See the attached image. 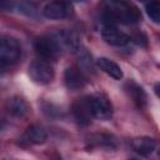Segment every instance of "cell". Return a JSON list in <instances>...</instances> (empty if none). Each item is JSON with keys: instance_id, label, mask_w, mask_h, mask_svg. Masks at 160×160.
<instances>
[{"instance_id": "obj_1", "label": "cell", "mask_w": 160, "mask_h": 160, "mask_svg": "<svg viewBox=\"0 0 160 160\" xmlns=\"http://www.w3.org/2000/svg\"><path fill=\"white\" fill-rule=\"evenodd\" d=\"M105 18H106V20H111V21L132 24V22H138L140 20L141 14H140V10L130 2L114 1V2L108 4Z\"/></svg>"}, {"instance_id": "obj_2", "label": "cell", "mask_w": 160, "mask_h": 160, "mask_svg": "<svg viewBox=\"0 0 160 160\" xmlns=\"http://www.w3.org/2000/svg\"><path fill=\"white\" fill-rule=\"evenodd\" d=\"M21 56V46L14 38L0 36V65H12Z\"/></svg>"}, {"instance_id": "obj_3", "label": "cell", "mask_w": 160, "mask_h": 160, "mask_svg": "<svg viewBox=\"0 0 160 160\" xmlns=\"http://www.w3.org/2000/svg\"><path fill=\"white\" fill-rule=\"evenodd\" d=\"M88 102L92 118L108 120L112 115V106L110 100L104 94H94L88 96Z\"/></svg>"}, {"instance_id": "obj_4", "label": "cell", "mask_w": 160, "mask_h": 160, "mask_svg": "<svg viewBox=\"0 0 160 160\" xmlns=\"http://www.w3.org/2000/svg\"><path fill=\"white\" fill-rule=\"evenodd\" d=\"M29 75L32 81L38 84H49L55 76V71L50 61L38 59L34 60L29 66Z\"/></svg>"}, {"instance_id": "obj_5", "label": "cell", "mask_w": 160, "mask_h": 160, "mask_svg": "<svg viewBox=\"0 0 160 160\" xmlns=\"http://www.w3.org/2000/svg\"><path fill=\"white\" fill-rule=\"evenodd\" d=\"M34 49H35L36 54L42 60H46V61L54 60L60 51V48L58 46V44L54 41V39L51 36L38 38L34 42Z\"/></svg>"}, {"instance_id": "obj_6", "label": "cell", "mask_w": 160, "mask_h": 160, "mask_svg": "<svg viewBox=\"0 0 160 160\" xmlns=\"http://www.w3.org/2000/svg\"><path fill=\"white\" fill-rule=\"evenodd\" d=\"M50 36L54 39V41L58 44V46L60 49H68V50L76 52L81 48L78 35L70 30H65V29L58 30V31L52 32Z\"/></svg>"}, {"instance_id": "obj_7", "label": "cell", "mask_w": 160, "mask_h": 160, "mask_svg": "<svg viewBox=\"0 0 160 160\" xmlns=\"http://www.w3.org/2000/svg\"><path fill=\"white\" fill-rule=\"evenodd\" d=\"M101 36L105 40V42H108L109 45H112V46H124L130 40V38L124 31L119 30L118 28H115L112 25L104 26L101 30Z\"/></svg>"}, {"instance_id": "obj_8", "label": "cell", "mask_w": 160, "mask_h": 160, "mask_svg": "<svg viewBox=\"0 0 160 160\" xmlns=\"http://www.w3.org/2000/svg\"><path fill=\"white\" fill-rule=\"evenodd\" d=\"M42 14L48 19H52V20L62 19V18L68 16L69 6H68V4L62 2V1H52L44 6Z\"/></svg>"}, {"instance_id": "obj_9", "label": "cell", "mask_w": 160, "mask_h": 160, "mask_svg": "<svg viewBox=\"0 0 160 160\" xmlns=\"http://www.w3.org/2000/svg\"><path fill=\"white\" fill-rule=\"evenodd\" d=\"M72 111H74L75 119L80 124H84V125L89 124L90 118H91V112H90V108H89V102H88V96L78 99L72 106Z\"/></svg>"}, {"instance_id": "obj_10", "label": "cell", "mask_w": 160, "mask_h": 160, "mask_svg": "<svg viewBox=\"0 0 160 160\" xmlns=\"http://www.w3.org/2000/svg\"><path fill=\"white\" fill-rule=\"evenodd\" d=\"M64 80H65L66 86L70 90H78L80 88H82L85 84V78H84L82 72L75 68H68L65 70Z\"/></svg>"}, {"instance_id": "obj_11", "label": "cell", "mask_w": 160, "mask_h": 160, "mask_svg": "<svg viewBox=\"0 0 160 160\" xmlns=\"http://www.w3.org/2000/svg\"><path fill=\"white\" fill-rule=\"evenodd\" d=\"M8 111L16 118H22L28 114L29 111V106L28 102L21 98V96H12L8 100Z\"/></svg>"}, {"instance_id": "obj_12", "label": "cell", "mask_w": 160, "mask_h": 160, "mask_svg": "<svg viewBox=\"0 0 160 160\" xmlns=\"http://www.w3.org/2000/svg\"><path fill=\"white\" fill-rule=\"evenodd\" d=\"M96 65L108 75H110L111 78H114L115 80H120L122 79V70L121 68L112 60L108 59V58H99L96 60Z\"/></svg>"}, {"instance_id": "obj_13", "label": "cell", "mask_w": 160, "mask_h": 160, "mask_svg": "<svg viewBox=\"0 0 160 160\" xmlns=\"http://www.w3.org/2000/svg\"><path fill=\"white\" fill-rule=\"evenodd\" d=\"M131 146L140 155L150 156L156 149V141L150 138H139V139L132 140Z\"/></svg>"}, {"instance_id": "obj_14", "label": "cell", "mask_w": 160, "mask_h": 160, "mask_svg": "<svg viewBox=\"0 0 160 160\" xmlns=\"http://www.w3.org/2000/svg\"><path fill=\"white\" fill-rule=\"evenodd\" d=\"M25 139L31 144H42L48 139V132L40 125H31L25 132Z\"/></svg>"}, {"instance_id": "obj_15", "label": "cell", "mask_w": 160, "mask_h": 160, "mask_svg": "<svg viewBox=\"0 0 160 160\" xmlns=\"http://www.w3.org/2000/svg\"><path fill=\"white\" fill-rule=\"evenodd\" d=\"M128 94L131 96V99L134 100V102H136V105L139 108L145 106L146 104V94L144 91V89L141 86H139L135 82H128L125 86Z\"/></svg>"}, {"instance_id": "obj_16", "label": "cell", "mask_w": 160, "mask_h": 160, "mask_svg": "<svg viewBox=\"0 0 160 160\" xmlns=\"http://www.w3.org/2000/svg\"><path fill=\"white\" fill-rule=\"evenodd\" d=\"M89 144L90 146H101V148H114L116 145L115 139L111 135L106 134H95L89 138Z\"/></svg>"}, {"instance_id": "obj_17", "label": "cell", "mask_w": 160, "mask_h": 160, "mask_svg": "<svg viewBox=\"0 0 160 160\" xmlns=\"http://www.w3.org/2000/svg\"><path fill=\"white\" fill-rule=\"evenodd\" d=\"M145 9H146V12H148L149 18L154 22H159L160 21V2L159 1H150V2H148Z\"/></svg>"}, {"instance_id": "obj_18", "label": "cell", "mask_w": 160, "mask_h": 160, "mask_svg": "<svg viewBox=\"0 0 160 160\" xmlns=\"http://www.w3.org/2000/svg\"><path fill=\"white\" fill-rule=\"evenodd\" d=\"M129 160H139V159H135V158H132V159H129Z\"/></svg>"}]
</instances>
